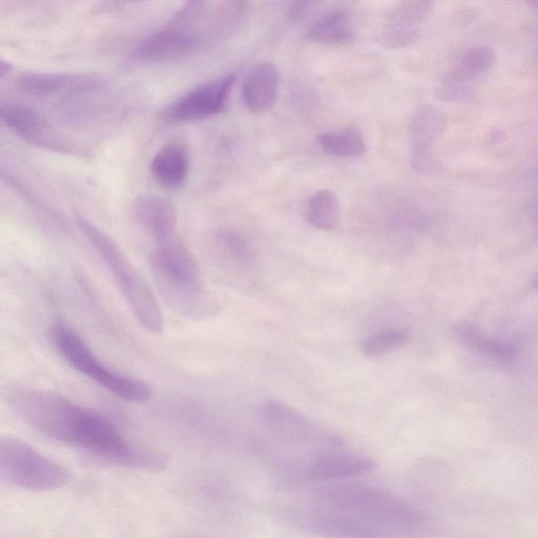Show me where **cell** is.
Masks as SVG:
<instances>
[{
	"instance_id": "cell-29",
	"label": "cell",
	"mask_w": 538,
	"mask_h": 538,
	"mask_svg": "<svg viewBox=\"0 0 538 538\" xmlns=\"http://www.w3.org/2000/svg\"><path fill=\"white\" fill-rule=\"evenodd\" d=\"M411 165L413 170L422 175H436L442 171V163L431 150H412Z\"/></svg>"
},
{
	"instance_id": "cell-6",
	"label": "cell",
	"mask_w": 538,
	"mask_h": 538,
	"mask_svg": "<svg viewBox=\"0 0 538 538\" xmlns=\"http://www.w3.org/2000/svg\"><path fill=\"white\" fill-rule=\"evenodd\" d=\"M0 479L11 487L50 492L67 486L72 475L28 442L8 436L0 441Z\"/></svg>"
},
{
	"instance_id": "cell-32",
	"label": "cell",
	"mask_w": 538,
	"mask_h": 538,
	"mask_svg": "<svg viewBox=\"0 0 538 538\" xmlns=\"http://www.w3.org/2000/svg\"><path fill=\"white\" fill-rule=\"evenodd\" d=\"M528 4L538 11V0H527Z\"/></svg>"
},
{
	"instance_id": "cell-28",
	"label": "cell",
	"mask_w": 538,
	"mask_h": 538,
	"mask_svg": "<svg viewBox=\"0 0 538 538\" xmlns=\"http://www.w3.org/2000/svg\"><path fill=\"white\" fill-rule=\"evenodd\" d=\"M217 242L223 252L236 261H245L250 256V247L246 241L235 233H222Z\"/></svg>"
},
{
	"instance_id": "cell-30",
	"label": "cell",
	"mask_w": 538,
	"mask_h": 538,
	"mask_svg": "<svg viewBox=\"0 0 538 538\" xmlns=\"http://www.w3.org/2000/svg\"><path fill=\"white\" fill-rule=\"evenodd\" d=\"M319 2L320 0H293V3L288 8V19L293 23L302 22Z\"/></svg>"
},
{
	"instance_id": "cell-23",
	"label": "cell",
	"mask_w": 538,
	"mask_h": 538,
	"mask_svg": "<svg viewBox=\"0 0 538 538\" xmlns=\"http://www.w3.org/2000/svg\"><path fill=\"white\" fill-rule=\"evenodd\" d=\"M407 341L408 333L405 329H388L365 339L361 350L367 357H380L403 346Z\"/></svg>"
},
{
	"instance_id": "cell-26",
	"label": "cell",
	"mask_w": 538,
	"mask_h": 538,
	"mask_svg": "<svg viewBox=\"0 0 538 538\" xmlns=\"http://www.w3.org/2000/svg\"><path fill=\"white\" fill-rule=\"evenodd\" d=\"M475 96L474 89L468 82L446 77L436 90V98L442 102L464 103Z\"/></svg>"
},
{
	"instance_id": "cell-3",
	"label": "cell",
	"mask_w": 538,
	"mask_h": 538,
	"mask_svg": "<svg viewBox=\"0 0 538 538\" xmlns=\"http://www.w3.org/2000/svg\"><path fill=\"white\" fill-rule=\"evenodd\" d=\"M75 220L82 235L111 272L139 325L150 334L160 335L164 328L163 315L147 279L110 235L84 216L77 214Z\"/></svg>"
},
{
	"instance_id": "cell-16",
	"label": "cell",
	"mask_w": 538,
	"mask_h": 538,
	"mask_svg": "<svg viewBox=\"0 0 538 538\" xmlns=\"http://www.w3.org/2000/svg\"><path fill=\"white\" fill-rule=\"evenodd\" d=\"M376 469V464L356 455H336L316 462L308 469V479L314 482H331L359 477Z\"/></svg>"
},
{
	"instance_id": "cell-34",
	"label": "cell",
	"mask_w": 538,
	"mask_h": 538,
	"mask_svg": "<svg viewBox=\"0 0 538 538\" xmlns=\"http://www.w3.org/2000/svg\"><path fill=\"white\" fill-rule=\"evenodd\" d=\"M129 2H142V0H129Z\"/></svg>"
},
{
	"instance_id": "cell-15",
	"label": "cell",
	"mask_w": 538,
	"mask_h": 538,
	"mask_svg": "<svg viewBox=\"0 0 538 538\" xmlns=\"http://www.w3.org/2000/svg\"><path fill=\"white\" fill-rule=\"evenodd\" d=\"M448 129L446 115L438 108L422 105L413 112L409 123L412 150H431Z\"/></svg>"
},
{
	"instance_id": "cell-22",
	"label": "cell",
	"mask_w": 538,
	"mask_h": 538,
	"mask_svg": "<svg viewBox=\"0 0 538 538\" xmlns=\"http://www.w3.org/2000/svg\"><path fill=\"white\" fill-rule=\"evenodd\" d=\"M431 0H400L388 17L390 26L416 28L428 15Z\"/></svg>"
},
{
	"instance_id": "cell-12",
	"label": "cell",
	"mask_w": 538,
	"mask_h": 538,
	"mask_svg": "<svg viewBox=\"0 0 538 538\" xmlns=\"http://www.w3.org/2000/svg\"><path fill=\"white\" fill-rule=\"evenodd\" d=\"M19 91L37 97L86 93L97 88L96 78L76 74L28 73L15 80Z\"/></svg>"
},
{
	"instance_id": "cell-17",
	"label": "cell",
	"mask_w": 538,
	"mask_h": 538,
	"mask_svg": "<svg viewBox=\"0 0 538 538\" xmlns=\"http://www.w3.org/2000/svg\"><path fill=\"white\" fill-rule=\"evenodd\" d=\"M355 36L353 22L346 11L337 10L320 18L308 31V37L323 45H344Z\"/></svg>"
},
{
	"instance_id": "cell-18",
	"label": "cell",
	"mask_w": 538,
	"mask_h": 538,
	"mask_svg": "<svg viewBox=\"0 0 538 538\" xmlns=\"http://www.w3.org/2000/svg\"><path fill=\"white\" fill-rule=\"evenodd\" d=\"M454 335L462 343L494 360L510 362L515 359L516 348L511 343L489 339L483 336L477 328L467 323H461L455 326Z\"/></svg>"
},
{
	"instance_id": "cell-33",
	"label": "cell",
	"mask_w": 538,
	"mask_h": 538,
	"mask_svg": "<svg viewBox=\"0 0 538 538\" xmlns=\"http://www.w3.org/2000/svg\"><path fill=\"white\" fill-rule=\"evenodd\" d=\"M533 287H534L535 289H537V291H538V276H537L536 279L533 281Z\"/></svg>"
},
{
	"instance_id": "cell-2",
	"label": "cell",
	"mask_w": 538,
	"mask_h": 538,
	"mask_svg": "<svg viewBox=\"0 0 538 538\" xmlns=\"http://www.w3.org/2000/svg\"><path fill=\"white\" fill-rule=\"evenodd\" d=\"M150 266L160 296L175 313L198 320L211 312L201 269L177 238L156 246Z\"/></svg>"
},
{
	"instance_id": "cell-24",
	"label": "cell",
	"mask_w": 538,
	"mask_h": 538,
	"mask_svg": "<svg viewBox=\"0 0 538 538\" xmlns=\"http://www.w3.org/2000/svg\"><path fill=\"white\" fill-rule=\"evenodd\" d=\"M248 8V0H225L214 18L216 33L224 35L233 32L243 22Z\"/></svg>"
},
{
	"instance_id": "cell-7",
	"label": "cell",
	"mask_w": 538,
	"mask_h": 538,
	"mask_svg": "<svg viewBox=\"0 0 538 538\" xmlns=\"http://www.w3.org/2000/svg\"><path fill=\"white\" fill-rule=\"evenodd\" d=\"M0 119L16 137L32 147L58 154H75L73 143L59 134L43 114L28 106L5 103L0 108Z\"/></svg>"
},
{
	"instance_id": "cell-5",
	"label": "cell",
	"mask_w": 538,
	"mask_h": 538,
	"mask_svg": "<svg viewBox=\"0 0 538 538\" xmlns=\"http://www.w3.org/2000/svg\"><path fill=\"white\" fill-rule=\"evenodd\" d=\"M325 506L334 508L384 531L418 528L423 523L422 513L381 489L361 484L329 487L320 493Z\"/></svg>"
},
{
	"instance_id": "cell-21",
	"label": "cell",
	"mask_w": 538,
	"mask_h": 538,
	"mask_svg": "<svg viewBox=\"0 0 538 538\" xmlns=\"http://www.w3.org/2000/svg\"><path fill=\"white\" fill-rule=\"evenodd\" d=\"M494 51L486 46L475 47L467 51L462 57L457 68L448 77L465 81H471L486 75L495 64Z\"/></svg>"
},
{
	"instance_id": "cell-14",
	"label": "cell",
	"mask_w": 538,
	"mask_h": 538,
	"mask_svg": "<svg viewBox=\"0 0 538 538\" xmlns=\"http://www.w3.org/2000/svg\"><path fill=\"white\" fill-rule=\"evenodd\" d=\"M191 167V154L188 144L171 141L163 146L151 161V174L164 189L181 188L188 179Z\"/></svg>"
},
{
	"instance_id": "cell-13",
	"label": "cell",
	"mask_w": 538,
	"mask_h": 538,
	"mask_svg": "<svg viewBox=\"0 0 538 538\" xmlns=\"http://www.w3.org/2000/svg\"><path fill=\"white\" fill-rule=\"evenodd\" d=\"M279 88V71L272 62H262L248 73L243 82V103L253 113H265L275 107Z\"/></svg>"
},
{
	"instance_id": "cell-27",
	"label": "cell",
	"mask_w": 538,
	"mask_h": 538,
	"mask_svg": "<svg viewBox=\"0 0 538 538\" xmlns=\"http://www.w3.org/2000/svg\"><path fill=\"white\" fill-rule=\"evenodd\" d=\"M205 3L206 0H186L184 6L171 19V22L167 27L183 31H191L192 26L200 18Z\"/></svg>"
},
{
	"instance_id": "cell-19",
	"label": "cell",
	"mask_w": 538,
	"mask_h": 538,
	"mask_svg": "<svg viewBox=\"0 0 538 538\" xmlns=\"http://www.w3.org/2000/svg\"><path fill=\"white\" fill-rule=\"evenodd\" d=\"M340 218L341 206L334 192L322 190L310 198L307 219L316 229L326 232L335 231Z\"/></svg>"
},
{
	"instance_id": "cell-35",
	"label": "cell",
	"mask_w": 538,
	"mask_h": 538,
	"mask_svg": "<svg viewBox=\"0 0 538 538\" xmlns=\"http://www.w3.org/2000/svg\"><path fill=\"white\" fill-rule=\"evenodd\" d=\"M537 214H538V203H537Z\"/></svg>"
},
{
	"instance_id": "cell-31",
	"label": "cell",
	"mask_w": 538,
	"mask_h": 538,
	"mask_svg": "<svg viewBox=\"0 0 538 538\" xmlns=\"http://www.w3.org/2000/svg\"><path fill=\"white\" fill-rule=\"evenodd\" d=\"M12 71L13 66L10 64V62L3 59L2 62H0V79H5L12 73Z\"/></svg>"
},
{
	"instance_id": "cell-25",
	"label": "cell",
	"mask_w": 538,
	"mask_h": 538,
	"mask_svg": "<svg viewBox=\"0 0 538 538\" xmlns=\"http://www.w3.org/2000/svg\"><path fill=\"white\" fill-rule=\"evenodd\" d=\"M420 33L417 28H406L387 25L379 36V44L389 50L407 48L419 39Z\"/></svg>"
},
{
	"instance_id": "cell-20",
	"label": "cell",
	"mask_w": 538,
	"mask_h": 538,
	"mask_svg": "<svg viewBox=\"0 0 538 538\" xmlns=\"http://www.w3.org/2000/svg\"><path fill=\"white\" fill-rule=\"evenodd\" d=\"M318 142L324 152L339 157H360L366 152L362 133L353 127L342 133L322 134Z\"/></svg>"
},
{
	"instance_id": "cell-10",
	"label": "cell",
	"mask_w": 538,
	"mask_h": 538,
	"mask_svg": "<svg viewBox=\"0 0 538 538\" xmlns=\"http://www.w3.org/2000/svg\"><path fill=\"white\" fill-rule=\"evenodd\" d=\"M132 214L157 245L176 239L177 212L171 200L160 196L140 197L133 203Z\"/></svg>"
},
{
	"instance_id": "cell-8",
	"label": "cell",
	"mask_w": 538,
	"mask_h": 538,
	"mask_svg": "<svg viewBox=\"0 0 538 538\" xmlns=\"http://www.w3.org/2000/svg\"><path fill=\"white\" fill-rule=\"evenodd\" d=\"M235 81L236 75L230 74L193 89L164 112V119L193 122L220 114L226 107Z\"/></svg>"
},
{
	"instance_id": "cell-4",
	"label": "cell",
	"mask_w": 538,
	"mask_h": 538,
	"mask_svg": "<svg viewBox=\"0 0 538 538\" xmlns=\"http://www.w3.org/2000/svg\"><path fill=\"white\" fill-rule=\"evenodd\" d=\"M49 339L59 356L84 377L133 404L149 402L153 390L146 382L123 375L102 363L77 331L65 322H55L49 329Z\"/></svg>"
},
{
	"instance_id": "cell-11",
	"label": "cell",
	"mask_w": 538,
	"mask_h": 538,
	"mask_svg": "<svg viewBox=\"0 0 538 538\" xmlns=\"http://www.w3.org/2000/svg\"><path fill=\"white\" fill-rule=\"evenodd\" d=\"M260 417L267 431L282 442L304 444L313 440L312 423L287 404L267 401L260 409Z\"/></svg>"
},
{
	"instance_id": "cell-9",
	"label": "cell",
	"mask_w": 538,
	"mask_h": 538,
	"mask_svg": "<svg viewBox=\"0 0 538 538\" xmlns=\"http://www.w3.org/2000/svg\"><path fill=\"white\" fill-rule=\"evenodd\" d=\"M203 37L192 31L165 27L137 47L133 53L136 60L160 64L182 58L198 49Z\"/></svg>"
},
{
	"instance_id": "cell-1",
	"label": "cell",
	"mask_w": 538,
	"mask_h": 538,
	"mask_svg": "<svg viewBox=\"0 0 538 538\" xmlns=\"http://www.w3.org/2000/svg\"><path fill=\"white\" fill-rule=\"evenodd\" d=\"M16 416L45 437L92 455L113 466L158 472L169 458L157 450L130 442L99 411L82 406L59 393L16 386L7 393Z\"/></svg>"
}]
</instances>
